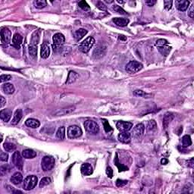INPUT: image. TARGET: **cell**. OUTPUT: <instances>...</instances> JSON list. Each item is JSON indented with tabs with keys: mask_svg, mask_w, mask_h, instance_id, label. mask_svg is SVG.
I'll return each mask as SVG.
<instances>
[{
	"mask_svg": "<svg viewBox=\"0 0 194 194\" xmlns=\"http://www.w3.org/2000/svg\"><path fill=\"white\" fill-rule=\"evenodd\" d=\"M42 168L44 171L52 170L55 165V159L52 156L46 155L43 158L41 162Z\"/></svg>",
	"mask_w": 194,
	"mask_h": 194,
	"instance_id": "6da1fadb",
	"label": "cell"
},
{
	"mask_svg": "<svg viewBox=\"0 0 194 194\" xmlns=\"http://www.w3.org/2000/svg\"><path fill=\"white\" fill-rule=\"evenodd\" d=\"M142 65L137 61H130L126 65V71L129 74H135L140 71L142 68Z\"/></svg>",
	"mask_w": 194,
	"mask_h": 194,
	"instance_id": "7a4b0ae2",
	"label": "cell"
},
{
	"mask_svg": "<svg viewBox=\"0 0 194 194\" xmlns=\"http://www.w3.org/2000/svg\"><path fill=\"white\" fill-rule=\"evenodd\" d=\"M38 182L37 176L35 175H30L24 179V189L25 190H30L37 186Z\"/></svg>",
	"mask_w": 194,
	"mask_h": 194,
	"instance_id": "3957f363",
	"label": "cell"
},
{
	"mask_svg": "<svg viewBox=\"0 0 194 194\" xmlns=\"http://www.w3.org/2000/svg\"><path fill=\"white\" fill-rule=\"evenodd\" d=\"M82 130L79 126L71 125L68 128V136L70 139H75L80 137L82 135Z\"/></svg>",
	"mask_w": 194,
	"mask_h": 194,
	"instance_id": "277c9868",
	"label": "cell"
},
{
	"mask_svg": "<svg viewBox=\"0 0 194 194\" xmlns=\"http://www.w3.org/2000/svg\"><path fill=\"white\" fill-rule=\"evenodd\" d=\"M84 127L89 134H93V135L98 134L99 131V125L97 124L95 121H92V120H87V121H85Z\"/></svg>",
	"mask_w": 194,
	"mask_h": 194,
	"instance_id": "5b68a950",
	"label": "cell"
},
{
	"mask_svg": "<svg viewBox=\"0 0 194 194\" xmlns=\"http://www.w3.org/2000/svg\"><path fill=\"white\" fill-rule=\"evenodd\" d=\"M95 44V39L92 37H87L85 40L80 43V50L84 53H87V52L90 50V49Z\"/></svg>",
	"mask_w": 194,
	"mask_h": 194,
	"instance_id": "8992f818",
	"label": "cell"
},
{
	"mask_svg": "<svg viewBox=\"0 0 194 194\" xmlns=\"http://www.w3.org/2000/svg\"><path fill=\"white\" fill-rule=\"evenodd\" d=\"M65 41V38L64 35L60 33H57L53 36V50L54 51L57 52L59 50L63 45Z\"/></svg>",
	"mask_w": 194,
	"mask_h": 194,
	"instance_id": "52a82bcc",
	"label": "cell"
},
{
	"mask_svg": "<svg viewBox=\"0 0 194 194\" xmlns=\"http://www.w3.org/2000/svg\"><path fill=\"white\" fill-rule=\"evenodd\" d=\"M11 162L18 170H23L24 162H23V158H22L20 152L16 151L13 153L12 157H11Z\"/></svg>",
	"mask_w": 194,
	"mask_h": 194,
	"instance_id": "ba28073f",
	"label": "cell"
},
{
	"mask_svg": "<svg viewBox=\"0 0 194 194\" xmlns=\"http://www.w3.org/2000/svg\"><path fill=\"white\" fill-rule=\"evenodd\" d=\"M11 37V33L9 28L4 27L1 30V43L2 44L8 45L10 43Z\"/></svg>",
	"mask_w": 194,
	"mask_h": 194,
	"instance_id": "9c48e42d",
	"label": "cell"
},
{
	"mask_svg": "<svg viewBox=\"0 0 194 194\" xmlns=\"http://www.w3.org/2000/svg\"><path fill=\"white\" fill-rule=\"evenodd\" d=\"M116 127L118 130L121 132H127L131 129L132 127H133V124L130 122L120 121L117 122Z\"/></svg>",
	"mask_w": 194,
	"mask_h": 194,
	"instance_id": "30bf717a",
	"label": "cell"
},
{
	"mask_svg": "<svg viewBox=\"0 0 194 194\" xmlns=\"http://www.w3.org/2000/svg\"><path fill=\"white\" fill-rule=\"evenodd\" d=\"M145 130V126L142 124H138L134 127L133 130V136L134 138H140L143 134Z\"/></svg>",
	"mask_w": 194,
	"mask_h": 194,
	"instance_id": "8fae6325",
	"label": "cell"
},
{
	"mask_svg": "<svg viewBox=\"0 0 194 194\" xmlns=\"http://www.w3.org/2000/svg\"><path fill=\"white\" fill-rule=\"evenodd\" d=\"M74 110H75L74 106H68V107H66V108L58 109L57 112L54 113V116H64V115H66V114H71V112H73Z\"/></svg>",
	"mask_w": 194,
	"mask_h": 194,
	"instance_id": "7c38bea8",
	"label": "cell"
},
{
	"mask_svg": "<svg viewBox=\"0 0 194 194\" xmlns=\"http://www.w3.org/2000/svg\"><path fill=\"white\" fill-rule=\"evenodd\" d=\"M175 5H176V7L179 11H184L188 9L190 2L187 1V0H177L175 2Z\"/></svg>",
	"mask_w": 194,
	"mask_h": 194,
	"instance_id": "4fadbf2b",
	"label": "cell"
},
{
	"mask_svg": "<svg viewBox=\"0 0 194 194\" xmlns=\"http://www.w3.org/2000/svg\"><path fill=\"white\" fill-rule=\"evenodd\" d=\"M11 112L9 109H2L0 112V118L4 122H9L11 118Z\"/></svg>",
	"mask_w": 194,
	"mask_h": 194,
	"instance_id": "5bb4252c",
	"label": "cell"
},
{
	"mask_svg": "<svg viewBox=\"0 0 194 194\" xmlns=\"http://www.w3.org/2000/svg\"><path fill=\"white\" fill-rule=\"evenodd\" d=\"M80 171H81V173L83 175L88 176V175H90L93 174V167L89 163H84V164L82 165Z\"/></svg>",
	"mask_w": 194,
	"mask_h": 194,
	"instance_id": "9a60e30c",
	"label": "cell"
},
{
	"mask_svg": "<svg viewBox=\"0 0 194 194\" xmlns=\"http://www.w3.org/2000/svg\"><path fill=\"white\" fill-rule=\"evenodd\" d=\"M23 41V37L21 34L19 33H15L13 36V38H12V44L15 47H16L17 49H19L20 45L22 43Z\"/></svg>",
	"mask_w": 194,
	"mask_h": 194,
	"instance_id": "2e32d148",
	"label": "cell"
},
{
	"mask_svg": "<svg viewBox=\"0 0 194 194\" xmlns=\"http://www.w3.org/2000/svg\"><path fill=\"white\" fill-rule=\"evenodd\" d=\"M22 117H23V112H22L21 109H17V110L15 111L14 118L11 121V124L16 125L17 124L19 123V121L21 120Z\"/></svg>",
	"mask_w": 194,
	"mask_h": 194,
	"instance_id": "e0dca14e",
	"label": "cell"
},
{
	"mask_svg": "<svg viewBox=\"0 0 194 194\" xmlns=\"http://www.w3.org/2000/svg\"><path fill=\"white\" fill-rule=\"evenodd\" d=\"M2 90L4 91V93L5 94H8V95H11L15 93V86H13V84H9V83H6V84H3L2 86Z\"/></svg>",
	"mask_w": 194,
	"mask_h": 194,
	"instance_id": "ac0fdd59",
	"label": "cell"
},
{
	"mask_svg": "<svg viewBox=\"0 0 194 194\" xmlns=\"http://www.w3.org/2000/svg\"><path fill=\"white\" fill-rule=\"evenodd\" d=\"M22 181H23V176H22L21 173L20 172H16L15 173L12 177H11V183L15 184V185H18L20 183H21Z\"/></svg>",
	"mask_w": 194,
	"mask_h": 194,
	"instance_id": "d6986e66",
	"label": "cell"
},
{
	"mask_svg": "<svg viewBox=\"0 0 194 194\" xmlns=\"http://www.w3.org/2000/svg\"><path fill=\"white\" fill-rule=\"evenodd\" d=\"M22 155L24 159H33L37 156V153L30 149H24V151L22 152Z\"/></svg>",
	"mask_w": 194,
	"mask_h": 194,
	"instance_id": "ffe728a7",
	"label": "cell"
},
{
	"mask_svg": "<svg viewBox=\"0 0 194 194\" xmlns=\"http://www.w3.org/2000/svg\"><path fill=\"white\" fill-rule=\"evenodd\" d=\"M112 21L117 26L119 27L127 26L129 23V20L127 19V18H121V17H114Z\"/></svg>",
	"mask_w": 194,
	"mask_h": 194,
	"instance_id": "44dd1931",
	"label": "cell"
},
{
	"mask_svg": "<svg viewBox=\"0 0 194 194\" xmlns=\"http://www.w3.org/2000/svg\"><path fill=\"white\" fill-rule=\"evenodd\" d=\"M118 140L124 143H129L130 142V134L127 132H121L118 135Z\"/></svg>",
	"mask_w": 194,
	"mask_h": 194,
	"instance_id": "7402d4cb",
	"label": "cell"
},
{
	"mask_svg": "<svg viewBox=\"0 0 194 194\" xmlns=\"http://www.w3.org/2000/svg\"><path fill=\"white\" fill-rule=\"evenodd\" d=\"M50 54V49L47 44H43L41 45V50H40V55L43 58H47Z\"/></svg>",
	"mask_w": 194,
	"mask_h": 194,
	"instance_id": "603a6c76",
	"label": "cell"
},
{
	"mask_svg": "<svg viewBox=\"0 0 194 194\" xmlns=\"http://www.w3.org/2000/svg\"><path fill=\"white\" fill-rule=\"evenodd\" d=\"M39 39H40V30H36L31 37V40H30L31 45H37L39 43Z\"/></svg>",
	"mask_w": 194,
	"mask_h": 194,
	"instance_id": "cb8c5ba5",
	"label": "cell"
},
{
	"mask_svg": "<svg viewBox=\"0 0 194 194\" xmlns=\"http://www.w3.org/2000/svg\"><path fill=\"white\" fill-rule=\"evenodd\" d=\"M174 114L171 112H167L166 114L164 115V118H163V126H164L165 128H166L168 126V124H170V122L173 120L174 118Z\"/></svg>",
	"mask_w": 194,
	"mask_h": 194,
	"instance_id": "d4e9b609",
	"label": "cell"
},
{
	"mask_svg": "<svg viewBox=\"0 0 194 194\" xmlns=\"http://www.w3.org/2000/svg\"><path fill=\"white\" fill-rule=\"evenodd\" d=\"M25 124L27 127H31V128H37L39 127L40 123L39 121H37L34 118H29L25 121Z\"/></svg>",
	"mask_w": 194,
	"mask_h": 194,
	"instance_id": "484cf974",
	"label": "cell"
},
{
	"mask_svg": "<svg viewBox=\"0 0 194 194\" xmlns=\"http://www.w3.org/2000/svg\"><path fill=\"white\" fill-rule=\"evenodd\" d=\"M87 33V30H85V29H79V30H76L74 32V38L77 41H79L80 39H81L83 37L85 36V35Z\"/></svg>",
	"mask_w": 194,
	"mask_h": 194,
	"instance_id": "4316f807",
	"label": "cell"
},
{
	"mask_svg": "<svg viewBox=\"0 0 194 194\" xmlns=\"http://www.w3.org/2000/svg\"><path fill=\"white\" fill-rule=\"evenodd\" d=\"M78 78V74L74 72L73 71H71L68 74V77L67 78V80H66V84H71L72 83L75 82V80H77V78Z\"/></svg>",
	"mask_w": 194,
	"mask_h": 194,
	"instance_id": "83f0119b",
	"label": "cell"
},
{
	"mask_svg": "<svg viewBox=\"0 0 194 194\" xmlns=\"http://www.w3.org/2000/svg\"><path fill=\"white\" fill-rule=\"evenodd\" d=\"M181 144H182V147H188L191 146L192 144V140H191V138H190V136L189 135H185V136H183L181 139Z\"/></svg>",
	"mask_w": 194,
	"mask_h": 194,
	"instance_id": "f1b7e54d",
	"label": "cell"
},
{
	"mask_svg": "<svg viewBox=\"0 0 194 194\" xmlns=\"http://www.w3.org/2000/svg\"><path fill=\"white\" fill-rule=\"evenodd\" d=\"M103 50H106V49H103V46H98L94 50L93 55H94V56H96V58L102 57V56H104V54H105V52H104Z\"/></svg>",
	"mask_w": 194,
	"mask_h": 194,
	"instance_id": "f546056e",
	"label": "cell"
},
{
	"mask_svg": "<svg viewBox=\"0 0 194 194\" xmlns=\"http://www.w3.org/2000/svg\"><path fill=\"white\" fill-rule=\"evenodd\" d=\"M33 4H34V6L37 9H41L46 6L47 2L45 0H35L34 2H33Z\"/></svg>",
	"mask_w": 194,
	"mask_h": 194,
	"instance_id": "4dcf8cb0",
	"label": "cell"
},
{
	"mask_svg": "<svg viewBox=\"0 0 194 194\" xmlns=\"http://www.w3.org/2000/svg\"><path fill=\"white\" fill-rule=\"evenodd\" d=\"M56 136L59 140H64L65 137V127H61L58 128L56 133Z\"/></svg>",
	"mask_w": 194,
	"mask_h": 194,
	"instance_id": "1f68e13d",
	"label": "cell"
},
{
	"mask_svg": "<svg viewBox=\"0 0 194 194\" xmlns=\"http://www.w3.org/2000/svg\"><path fill=\"white\" fill-rule=\"evenodd\" d=\"M28 50H29V54L30 56L32 57V58H36L37 55V46L34 45H31L30 44L29 45V48H28Z\"/></svg>",
	"mask_w": 194,
	"mask_h": 194,
	"instance_id": "d6a6232c",
	"label": "cell"
},
{
	"mask_svg": "<svg viewBox=\"0 0 194 194\" xmlns=\"http://www.w3.org/2000/svg\"><path fill=\"white\" fill-rule=\"evenodd\" d=\"M3 147L7 152H10V153H12L16 149V146L11 142H5L3 144Z\"/></svg>",
	"mask_w": 194,
	"mask_h": 194,
	"instance_id": "836d02e7",
	"label": "cell"
},
{
	"mask_svg": "<svg viewBox=\"0 0 194 194\" xmlns=\"http://www.w3.org/2000/svg\"><path fill=\"white\" fill-rule=\"evenodd\" d=\"M51 183V179L49 177H45L42 178L40 182H39V187H44L45 186L49 185Z\"/></svg>",
	"mask_w": 194,
	"mask_h": 194,
	"instance_id": "e575fe53",
	"label": "cell"
},
{
	"mask_svg": "<svg viewBox=\"0 0 194 194\" xmlns=\"http://www.w3.org/2000/svg\"><path fill=\"white\" fill-rule=\"evenodd\" d=\"M156 127H157V124H156V122H155L154 120H151L149 121L147 124V129L150 130V131H153V130H156Z\"/></svg>",
	"mask_w": 194,
	"mask_h": 194,
	"instance_id": "d590c367",
	"label": "cell"
},
{
	"mask_svg": "<svg viewBox=\"0 0 194 194\" xmlns=\"http://www.w3.org/2000/svg\"><path fill=\"white\" fill-rule=\"evenodd\" d=\"M134 95L136 96H140V97H143V98H149V97L151 96L148 94V93H144L143 91L142 90H135L134 92Z\"/></svg>",
	"mask_w": 194,
	"mask_h": 194,
	"instance_id": "8d00e7d4",
	"label": "cell"
},
{
	"mask_svg": "<svg viewBox=\"0 0 194 194\" xmlns=\"http://www.w3.org/2000/svg\"><path fill=\"white\" fill-rule=\"evenodd\" d=\"M171 48L168 46V45H164V46H162V47H159V52H161L162 55L168 56V54L171 51Z\"/></svg>",
	"mask_w": 194,
	"mask_h": 194,
	"instance_id": "74e56055",
	"label": "cell"
},
{
	"mask_svg": "<svg viewBox=\"0 0 194 194\" xmlns=\"http://www.w3.org/2000/svg\"><path fill=\"white\" fill-rule=\"evenodd\" d=\"M78 5L80 9H82L84 11H89L90 9V7L87 4V2L86 1H80L78 3Z\"/></svg>",
	"mask_w": 194,
	"mask_h": 194,
	"instance_id": "f35d334b",
	"label": "cell"
},
{
	"mask_svg": "<svg viewBox=\"0 0 194 194\" xmlns=\"http://www.w3.org/2000/svg\"><path fill=\"white\" fill-rule=\"evenodd\" d=\"M168 43L166 39H160L159 40L156 41V43H155V45L157 46L158 48L162 47V46H164V45H168Z\"/></svg>",
	"mask_w": 194,
	"mask_h": 194,
	"instance_id": "ab89813d",
	"label": "cell"
},
{
	"mask_svg": "<svg viewBox=\"0 0 194 194\" xmlns=\"http://www.w3.org/2000/svg\"><path fill=\"white\" fill-rule=\"evenodd\" d=\"M113 9H114V11H116V12H118V13L121 14V15H127V12L124 10L121 7H120L119 5H114L113 6Z\"/></svg>",
	"mask_w": 194,
	"mask_h": 194,
	"instance_id": "60d3db41",
	"label": "cell"
},
{
	"mask_svg": "<svg viewBox=\"0 0 194 194\" xmlns=\"http://www.w3.org/2000/svg\"><path fill=\"white\" fill-rule=\"evenodd\" d=\"M128 181H126V180H121V179H118L116 181V186L118 187H122L124 186H125L127 183Z\"/></svg>",
	"mask_w": 194,
	"mask_h": 194,
	"instance_id": "b9f144b4",
	"label": "cell"
},
{
	"mask_svg": "<svg viewBox=\"0 0 194 194\" xmlns=\"http://www.w3.org/2000/svg\"><path fill=\"white\" fill-rule=\"evenodd\" d=\"M11 79V76L9 75V74H2L1 77H0V81L1 83L6 82V81H9Z\"/></svg>",
	"mask_w": 194,
	"mask_h": 194,
	"instance_id": "7bdbcfd3",
	"label": "cell"
},
{
	"mask_svg": "<svg viewBox=\"0 0 194 194\" xmlns=\"http://www.w3.org/2000/svg\"><path fill=\"white\" fill-rule=\"evenodd\" d=\"M114 162H115V165H116L118 168L119 169V171H127L128 168L127 167L124 166V165H120V163L118 162V157L115 158V159H114Z\"/></svg>",
	"mask_w": 194,
	"mask_h": 194,
	"instance_id": "ee69618b",
	"label": "cell"
},
{
	"mask_svg": "<svg viewBox=\"0 0 194 194\" xmlns=\"http://www.w3.org/2000/svg\"><path fill=\"white\" fill-rule=\"evenodd\" d=\"M172 1H170V0H165L164 1V5L165 8L167 9V10H170L171 9V6H172Z\"/></svg>",
	"mask_w": 194,
	"mask_h": 194,
	"instance_id": "f6af8a7d",
	"label": "cell"
},
{
	"mask_svg": "<svg viewBox=\"0 0 194 194\" xmlns=\"http://www.w3.org/2000/svg\"><path fill=\"white\" fill-rule=\"evenodd\" d=\"M102 123H103L104 124V127H105V130H106V132H109L112 130V127H110V125L108 124V121H106V120H102Z\"/></svg>",
	"mask_w": 194,
	"mask_h": 194,
	"instance_id": "bcb514c9",
	"label": "cell"
},
{
	"mask_svg": "<svg viewBox=\"0 0 194 194\" xmlns=\"http://www.w3.org/2000/svg\"><path fill=\"white\" fill-rule=\"evenodd\" d=\"M0 159L2 162H7L9 160V155L5 153H1L0 155Z\"/></svg>",
	"mask_w": 194,
	"mask_h": 194,
	"instance_id": "7dc6e473",
	"label": "cell"
},
{
	"mask_svg": "<svg viewBox=\"0 0 194 194\" xmlns=\"http://www.w3.org/2000/svg\"><path fill=\"white\" fill-rule=\"evenodd\" d=\"M97 8H99V9H101L102 11H106V6L103 4V2H98L96 4Z\"/></svg>",
	"mask_w": 194,
	"mask_h": 194,
	"instance_id": "c3c4849f",
	"label": "cell"
},
{
	"mask_svg": "<svg viewBox=\"0 0 194 194\" xmlns=\"http://www.w3.org/2000/svg\"><path fill=\"white\" fill-rule=\"evenodd\" d=\"M106 175H108V177L112 178V176H113V170L111 167H108L106 168Z\"/></svg>",
	"mask_w": 194,
	"mask_h": 194,
	"instance_id": "681fc988",
	"label": "cell"
},
{
	"mask_svg": "<svg viewBox=\"0 0 194 194\" xmlns=\"http://www.w3.org/2000/svg\"><path fill=\"white\" fill-rule=\"evenodd\" d=\"M7 170H10V168H9V165H2V166L1 167V174H2V175L5 174V173L7 172L6 171Z\"/></svg>",
	"mask_w": 194,
	"mask_h": 194,
	"instance_id": "f907efd6",
	"label": "cell"
},
{
	"mask_svg": "<svg viewBox=\"0 0 194 194\" xmlns=\"http://www.w3.org/2000/svg\"><path fill=\"white\" fill-rule=\"evenodd\" d=\"M188 15H189L191 18H193V17H194V5L193 4L190 6V11H189V12H188Z\"/></svg>",
	"mask_w": 194,
	"mask_h": 194,
	"instance_id": "816d5d0a",
	"label": "cell"
},
{
	"mask_svg": "<svg viewBox=\"0 0 194 194\" xmlns=\"http://www.w3.org/2000/svg\"><path fill=\"white\" fill-rule=\"evenodd\" d=\"M145 3H146L148 6H153V5L156 3V1H155V0H149V1H146Z\"/></svg>",
	"mask_w": 194,
	"mask_h": 194,
	"instance_id": "f5cc1de1",
	"label": "cell"
},
{
	"mask_svg": "<svg viewBox=\"0 0 194 194\" xmlns=\"http://www.w3.org/2000/svg\"><path fill=\"white\" fill-rule=\"evenodd\" d=\"M0 99H1V105H0V107L2 108L5 106V104L6 103V100H5V99L3 96H1Z\"/></svg>",
	"mask_w": 194,
	"mask_h": 194,
	"instance_id": "db71d44e",
	"label": "cell"
},
{
	"mask_svg": "<svg viewBox=\"0 0 194 194\" xmlns=\"http://www.w3.org/2000/svg\"><path fill=\"white\" fill-rule=\"evenodd\" d=\"M188 163V166H190V167H191V168H193V159H190V160H188L187 162Z\"/></svg>",
	"mask_w": 194,
	"mask_h": 194,
	"instance_id": "11a10c76",
	"label": "cell"
},
{
	"mask_svg": "<svg viewBox=\"0 0 194 194\" xmlns=\"http://www.w3.org/2000/svg\"><path fill=\"white\" fill-rule=\"evenodd\" d=\"M168 163V160L167 159H162V160H161V164L162 165H167Z\"/></svg>",
	"mask_w": 194,
	"mask_h": 194,
	"instance_id": "9f6ffc18",
	"label": "cell"
},
{
	"mask_svg": "<svg viewBox=\"0 0 194 194\" xmlns=\"http://www.w3.org/2000/svg\"><path fill=\"white\" fill-rule=\"evenodd\" d=\"M119 39H121V40H124L125 41L126 39H127V37L124 36V35H121V36H119Z\"/></svg>",
	"mask_w": 194,
	"mask_h": 194,
	"instance_id": "6f0895ef",
	"label": "cell"
},
{
	"mask_svg": "<svg viewBox=\"0 0 194 194\" xmlns=\"http://www.w3.org/2000/svg\"><path fill=\"white\" fill-rule=\"evenodd\" d=\"M12 193H22L21 191H20V190H15V191H12Z\"/></svg>",
	"mask_w": 194,
	"mask_h": 194,
	"instance_id": "680465c9",
	"label": "cell"
},
{
	"mask_svg": "<svg viewBox=\"0 0 194 194\" xmlns=\"http://www.w3.org/2000/svg\"><path fill=\"white\" fill-rule=\"evenodd\" d=\"M118 2H119V3H124V2H122V1H119V0H118Z\"/></svg>",
	"mask_w": 194,
	"mask_h": 194,
	"instance_id": "91938a15",
	"label": "cell"
}]
</instances>
